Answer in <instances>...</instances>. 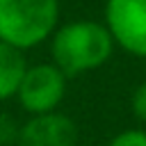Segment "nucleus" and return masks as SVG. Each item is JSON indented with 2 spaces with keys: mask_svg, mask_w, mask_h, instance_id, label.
<instances>
[{
  "mask_svg": "<svg viewBox=\"0 0 146 146\" xmlns=\"http://www.w3.org/2000/svg\"><path fill=\"white\" fill-rule=\"evenodd\" d=\"M107 146H146V130L144 128H125L116 132Z\"/></svg>",
  "mask_w": 146,
  "mask_h": 146,
  "instance_id": "obj_7",
  "label": "nucleus"
},
{
  "mask_svg": "<svg viewBox=\"0 0 146 146\" xmlns=\"http://www.w3.org/2000/svg\"><path fill=\"white\" fill-rule=\"evenodd\" d=\"M78 125L62 112H48L30 116L18 125L14 146H75Z\"/></svg>",
  "mask_w": 146,
  "mask_h": 146,
  "instance_id": "obj_5",
  "label": "nucleus"
},
{
  "mask_svg": "<svg viewBox=\"0 0 146 146\" xmlns=\"http://www.w3.org/2000/svg\"><path fill=\"white\" fill-rule=\"evenodd\" d=\"M103 23L116 48L146 59V0H105Z\"/></svg>",
  "mask_w": 146,
  "mask_h": 146,
  "instance_id": "obj_4",
  "label": "nucleus"
},
{
  "mask_svg": "<svg viewBox=\"0 0 146 146\" xmlns=\"http://www.w3.org/2000/svg\"><path fill=\"white\" fill-rule=\"evenodd\" d=\"M50 41V62L66 75H82L105 66L116 46L103 21L75 18L59 23Z\"/></svg>",
  "mask_w": 146,
  "mask_h": 146,
  "instance_id": "obj_1",
  "label": "nucleus"
},
{
  "mask_svg": "<svg viewBox=\"0 0 146 146\" xmlns=\"http://www.w3.org/2000/svg\"><path fill=\"white\" fill-rule=\"evenodd\" d=\"M25 52L0 41V103L16 96V89L25 75Z\"/></svg>",
  "mask_w": 146,
  "mask_h": 146,
  "instance_id": "obj_6",
  "label": "nucleus"
},
{
  "mask_svg": "<svg viewBox=\"0 0 146 146\" xmlns=\"http://www.w3.org/2000/svg\"><path fill=\"white\" fill-rule=\"evenodd\" d=\"M16 137H18V123L14 121L11 114L0 112V146L16 144Z\"/></svg>",
  "mask_w": 146,
  "mask_h": 146,
  "instance_id": "obj_9",
  "label": "nucleus"
},
{
  "mask_svg": "<svg viewBox=\"0 0 146 146\" xmlns=\"http://www.w3.org/2000/svg\"><path fill=\"white\" fill-rule=\"evenodd\" d=\"M66 82H68V78L52 62L32 64L25 68V75H23L14 98L18 100L21 110L27 116L57 112V107L62 105V100L66 96Z\"/></svg>",
  "mask_w": 146,
  "mask_h": 146,
  "instance_id": "obj_3",
  "label": "nucleus"
},
{
  "mask_svg": "<svg viewBox=\"0 0 146 146\" xmlns=\"http://www.w3.org/2000/svg\"><path fill=\"white\" fill-rule=\"evenodd\" d=\"M130 112L139 123L146 125V80L132 89V94H130Z\"/></svg>",
  "mask_w": 146,
  "mask_h": 146,
  "instance_id": "obj_8",
  "label": "nucleus"
},
{
  "mask_svg": "<svg viewBox=\"0 0 146 146\" xmlns=\"http://www.w3.org/2000/svg\"><path fill=\"white\" fill-rule=\"evenodd\" d=\"M59 25V0H0V41L25 52L46 43Z\"/></svg>",
  "mask_w": 146,
  "mask_h": 146,
  "instance_id": "obj_2",
  "label": "nucleus"
}]
</instances>
